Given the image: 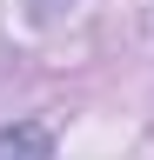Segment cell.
Returning a JSON list of instances; mask_svg holds the SVG:
<instances>
[{"label": "cell", "instance_id": "obj_1", "mask_svg": "<svg viewBox=\"0 0 154 160\" xmlns=\"http://www.w3.org/2000/svg\"><path fill=\"white\" fill-rule=\"evenodd\" d=\"M47 153H54V127H40V120L0 127V160H47Z\"/></svg>", "mask_w": 154, "mask_h": 160}, {"label": "cell", "instance_id": "obj_2", "mask_svg": "<svg viewBox=\"0 0 154 160\" xmlns=\"http://www.w3.org/2000/svg\"><path fill=\"white\" fill-rule=\"evenodd\" d=\"M40 13H47V0H40Z\"/></svg>", "mask_w": 154, "mask_h": 160}]
</instances>
